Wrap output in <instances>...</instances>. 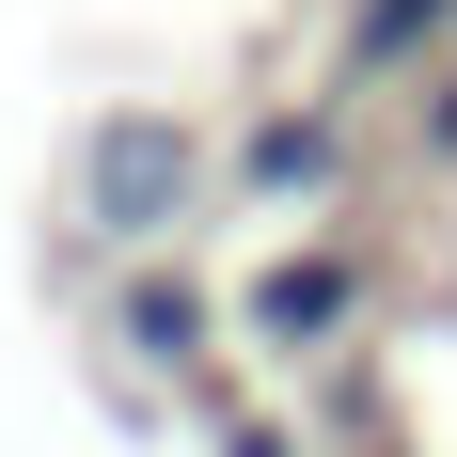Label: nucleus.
<instances>
[{
    "mask_svg": "<svg viewBox=\"0 0 457 457\" xmlns=\"http://www.w3.org/2000/svg\"><path fill=\"white\" fill-rule=\"evenodd\" d=\"M442 47H457V0H363L347 63H442Z\"/></svg>",
    "mask_w": 457,
    "mask_h": 457,
    "instance_id": "20e7f679",
    "label": "nucleus"
},
{
    "mask_svg": "<svg viewBox=\"0 0 457 457\" xmlns=\"http://www.w3.org/2000/svg\"><path fill=\"white\" fill-rule=\"evenodd\" d=\"M442 158H457V79H442Z\"/></svg>",
    "mask_w": 457,
    "mask_h": 457,
    "instance_id": "423d86ee",
    "label": "nucleus"
},
{
    "mask_svg": "<svg viewBox=\"0 0 457 457\" xmlns=\"http://www.w3.org/2000/svg\"><path fill=\"white\" fill-rule=\"evenodd\" d=\"M347 316H363V253H331V237L284 253V269L253 284V331H269V347H331Z\"/></svg>",
    "mask_w": 457,
    "mask_h": 457,
    "instance_id": "f03ea898",
    "label": "nucleus"
},
{
    "mask_svg": "<svg viewBox=\"0 0 457 457\" xmlns=\"http://www.w3.org/2000/svg\"><path fill=\"white\" fill-rule=\"evenodd\" d=\"M79 189H95V221H127V237H158L205 189V158H189V127H158V111H127V127H95V158H79Z\"/></svg>",
    "mask_w": 457,
    "mask_h": 457,
    "instance_id": "f257e3e1",
    "label": "nucleus"
},
{
    "mask_svg": "<svg viewBox=\"0 0 457 457\" xmlns=\"http://www.w3.org/2000/svg\"><path fill=\"white\" fill-rule=\"evenodd\" d=\"M331 174H347V127L331 111H269V127L237 142V189H269V205L284 189H331Z\"/></svg>",
    "mask_w": 457,
    "mask_h": 457,
    "instance_id": "7ed1b4c3",
    "label": "nucleus"
},
{
    "mask_svg": "<svg viewBox=\"0 0 457 457\" xmlns=\"http://www.w3.org/2000/svg\"><path fill=\"white\" fill-rule=\"evenodd\" d=\"M127 347L189 363V347H205V300H189V284H142V300H127Z\"/></svg>",
    "mask_w": 457,
    "mask_h": 457,
    "instance_id": "39448f33",
    "label": "nucleus"
}]
</instances>
